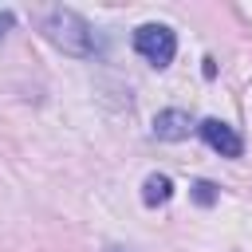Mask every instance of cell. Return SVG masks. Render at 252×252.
Masks as SVG:
<instances>
[{"mask_svg": "<svg viewBox=\"0 0 252 252\" xmlns=\"http://www.w3.org/2000/svg\"><path fill=\"white\" fill-rule=\"evenodd\" d=\"M197 130H201V138H205L220 158H240V154H244V142H240V134H236L228 122H220V118H205Z\"/></svg>", "mask_w": 252, "mask_h": 252, "instance_id": "obj_3", "label": "cell"}, {"mask_svg": "<svg viewBox=\"0 0 252 252\" xmlns=\"http://www.w3.org/2000/svg\"><path fill=\"white\" fill-rule=\"evenodd\" d=\"M193 197H197L201 205H213V201H217V193H213L209 181H197V185H193Z\"/></svg>", "mask_w": 252, "mask_h": 252, "instance_id": "obj_6", "label": "cell"}, {"mask_svg": "<svg viewBox=\"0 0 252 252\" xmlns=\"http://www.w3.org/2000/svg\"><path fill=\"white\" fill-rule=\"evenodd\" d=\"M173 197V181L165 177V173H150L146 181H142V201L154 209V205H165Z\"/></svg>", "mask_w": 252, "mask_h": 252, "instance_id": "obj_5", "label": "cell"}, {"mask_svg": "<svg viewBox=\"0 0 252 252\" xmlns=\"http://www.w3.org/2000/svg\"><path fill=\"white\" fill-rule=\"evenodd\" d=\"M8 28H12V12H0V35H4Z\"/></svg>", "mask_w": 252, "mask_h": 252, "instance_id": "obj_7", "label": "cell"}, {"mask_svg": "<svg viewBox=\"0 0 252 252\" xmlns=\"http://www.w3.org/2000/svg\"><path fill=\"white\" fill-rule=\"evenodd\" d=\"M189 130H193V118L185 110H161L154 118V138H161V142H181V138H189Z\"/></svg>", "mask_w": 252, "mask_h": 252, "instance_id": "obj_4", "label": "cell"}, {"mask_svg": "<svg viewBox=\"0 0 252 252\" xmlns=\"http://www.w3.org/2000/svg\"><path fill=\"white\" fill-rule=\"evenodd\" d=\"M110 252H118V248H110Z\"/></svg>", "mask_w": 252, "mask_h": 252, "instance_id": "obj_8", "label": "cell"}, {"mask_svg": "<svg viewBox=\"0 0 252 252\" xmlns=\"http://www.w3.org/2000/svg\"><path fill=\"white\" fill-rule=\"evenodd\" d=\"M134 51L142 59H150L154 67H169L173 63V51H177V35L165 24H142L134 32Z\"/></svg>", "mask_w": 252, "mask_h": 252, "instance_id": "obj_2", "label": "cell"}, {"mask_svg": "<svg viewBox=\"0 0 252 252\" xmlns=\"http://www.w3.org/2000/svg\"><path fill=\"white\" fill-rule=\"evenodd\" d=\"M43 35H47L55 47H63L67 55H79V59L94 55V32H91V24H87L79 12H71V8H51V12L43 16Z\"/></svg>", "mask_w": 252, "mask_h": 252, "instance_id": "obj_1", "label": "cell"}]
</instances>
